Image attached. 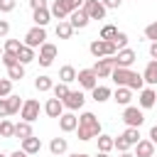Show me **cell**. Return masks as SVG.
Returning a JSON list of instances; mask_svg holds the SVG:
<instances>
[{"label": "cell", "instance_id": "1", "mask_svg": "<svg viewBox=\"0 0 157 157\" xmlns=\"http://www.w3.org/2000/svg\"><path fill=\"white\" fill-rule=\"evenodd\" d=\"M110 78H113L118 86H128V88H132V91H142V88H145L142 74H137V71H132V69H125V66H115L113 74H110Z\"/></svg>", "mask_w": 157, "mask_h": 157}, {"label": "cell", "instance_id": "2", "mask_svg": "<svg viewBox=\"0 0 157 157\" xmlns=\"http://www.w3.org/2000/svg\"><path fill=\"white\" fill-rule=\"evenodd\" d=\"M76 132H78V140H83V142L98 137V135H101V123H98V118H96L91 110L81 113V115H78V128H76Z\"/></svg>", "mask_w": 157, "mask_h": 157}, {"label": "cell", "instance_id": "3", "mask_svg": "<svg viewBox=\"0 0 157 157\" xmlns=\"http://www.w3.org/2000/svg\"><path fill=\"white\" fill-rule=\"evenodd\" d=\"M88 52L96 56V59H101V56H115L118 54V47H115V42H110V39H93L91 44H88Z\"/></svg>", "mask_w": 157, "mask_h": 157}, {"label": "cell", "instance_id": "4", "mask_svg": "<svg viewBox=\"0 0 157 157\" xmlns=\"http://www.w3.org/2000/svg\"><path fill=\"white\" fill-rule=\"evenodd\" d=\"M115 66H118L115 56H101V59H98L91 69L96 71V76H98V78H108V76L113 74V69H115Z\"/></svg>", "mask_w": 157, "mask_h": 157}, {"label": "cell", "instance_id": "5", "mask_svg": "<svg viewBox=\"0 0 157 157\" xmlns=\"http://www.w3.org/2000/svg\"><path fill=\"white\" fill-rule=\"evenodd\" d=\"M123 120H125L128 128H140V125L145 123V113H142V108H137V105H125Z\"/></svg>", "mask_w": 157, "mask_h": 157}, {"label": "cell", "instance_id": "6", "mask_svg": "<svg viewBox=\"0 0 157 157\" xmlns=\"http://www.w3.org/2000/svg\"><path fill=\"white\" fill-rule=\"evenodd\" d=\"M47 42V29L44 27H32V29H27V34H25V44L27 47H32V49H37V47H42Z\"/></svg>", "mask_w": 157, "mask_h": 157}, {"label": "cell", "instance_id": "7", "mask_svg": "<svg viewBox=\"0 0 157 157\" xmlns=\"http://www.w3.org/2000/svg\"><path fill=\"white\" fill-rule=\"evenodd\" d=\"M56 54H59L56 44H52V42H44V44L39 47V56H37V61H39V64L47 69V66H52V64H54Z\"/></svg>", "mask_w": 157, "mask_h": 157}, {"label": "cell", "instance_id": "8", "mask_svg": "<svg viewBox=\"0 0 157 157\" xmlns=\"http://www.w3.org/2000/svg\"><path fill=\"white\" fill-rule=\"evenodd\" d=\"M39 101L37 98H27L25 103H22V110H20V118L22 120H27V123H34L37 118H39Z\"/></svg>", "mask_w": 157, "mask_h": 157}, {"label": "cell", "instance_id": "9", "mask_svg": "<svg viewBox=\"0 0 157 157\" xmlns=\"http://www.w3.org/2000/svg\"><path fill=\"white\" fill-rule=\"evenodd\" d=\"M76 81H78L81 88H88V91H93V88L98 86V76H96L93 69H81V71L76 74Z\"/></svg>", "mask_w": 157, "mask_h": 157}, {"label": "cell", "instance_id": "10", "mask_svg": "<svg viewBox=\"0 0 157 157\" xmlns=\"http://www.w3.org/2000/svg\"><path fill=\"white\" fill-rule=\"evenodd\" d=\"M83 10L88 12L91 20H103L105 12H108V7H105L101 0H86V2H83Z\"/></svg>", "mask_w": 157, "mask_h": 157}, {"label": "cell", "instance_id": "11", "mask_svg": "<svg viewBox=\"0 0 157 157\" xmlns=\"http://www.w3.org/2000/svg\"><path fill=\"white\" fill-rule=\"evenodd\" d=\"M69 22H71L74 29H83V27L91 22V17H88V12H86L83 7H78V10H71V12H69Z\"/></svg>", "mask_w": 157, "mask_h": 157}, {"label": "cell", "instance_id": "12", "mask_svg": "<svg viewBox=\"0 0 157 157\" xmlns=\"http://www.w3.org/2000/svg\"><path fill=\"white\" fill-rule=\"evenodd\" d=\"M140 108L142 110H147V108H155L157 105V91L152 88V86H145L142 91H140Z\"/></svg>", "mask_w": 157, "mask_h": 157}, {"label": "cell", "instance_id": "13", "mask_svg": "<svg viewBox=\"0 0 157 157\" xmlns=\"http://www.w3.org/2000/svg\"><path fill=\"white\" fill-rule=\"evenodd\" d=\"M61 103H64V108H69V110L74 113V110H81V108H83V103H86V96H83L81 91H71V93H69V96H66Z\"/></svg>", "mask_w": 157, "mask_h": 157}, {"label": "cell", "instance_id": "14", "mask_svg": "<svg viewBox=\"0 0 157 157\" xmlns=\"http://www.w3.org/2000/svg\"><path fill=\"white\" fill-rule=\"evenodd\" d=\"M135 59H137V54H135V49H130V47H125V49H118V54H115V61H118V66H125V69H130V66L135 64Z\"/></svg>", "mask_w": 157, "mask_h": 157}, {"label": "cell", "instance_id": "15", "mask_svg": "<svg viewBox=\"0 0 157 157\" xmlns=\"http://www.w3.org/2000/svg\"><path fill=\"white\" fill-rule=\"evenodd\" d=\"M44 113H47L49 118H56V120H59V118L64 115V103H61L59 98H49V101L44 103Z\"/></svg>", "mask_w": 157, "mask_h": 157}, {"label": "cell", "instance_id": "16", "mask_svg": "<svg viewBox=\"0 0 157 157\" xmlns=\"http://www.w3.org/2000/svg\"><path fill=\"white\" fill-rule=\"evenodd\" d=\"M113 101H115L118 105H130V101H132V88L118 86V88L113 91Z\"/></svg>", "mask_w": 157, "mask_h": 157}, {"label": "cell", "instance_id": "17", "mask_svg": "<svg viewBox=\"0 0 157 157\" xmlns=\"http://www.w3.org/2000/svg\"><path fill=\"white\" fill-rule=\"evenodd\" d=\"M59 128H61V132H74V130L78 128V118L69 110V113H64V115L59 118Z\"/></svg>", "mask_w": 157, "mask_h": 157}, {"label": "cell", "instance_id": "18", "mask_svg": "<svg viewBox=\"0 0 157 157\" xmlns=\"http://www.w3.org/2000/svg\"><path fill=\"white\" fill-rule=\"evenodd\" d=\"M49 20H52V12H49V7L32 10V22H34L37 27H47V25H49Z\"/></svg>", "mask_w": 157, "mask_h": 157}, {"label": "cell", "instance_id": "19", "mask_svg": "<svg viewBox=\"0 0 157 157\" xmlns=\"http://www.w3.org/2000/svg\"><path fill=\"white\" fill-rule=\"evenodd\" d=\"M135 157H155V142L152 140H140L135 145Z\"/></svg>", "mask_w": 157, "mask_h": 157}, {"label": "cell", "instance_id": "20", "mask_svg": "<svg viewBox=\"0 0 157 157\" xmlns=\"http://www.w3.org/2000/svg\"><path fill=\"white\" fill-rule=\"evenodd\" d=\"M142 78H145L147 86H157V59L147 61V66H145V71H142Z\"/></svg>", "mask_w": 157, "mask_h": 157}, {"label": "cell", "instance_id": "21", "mask_svg": "<svg viewBox=\"0 0 157 157\" xmlns=\"http://www.w3.org/2000/svg\"><path fill=\"white\" fill-rule=\"evenodd\" d=\"M49 12H52V17H56V20H69V7H66L64 0H54L52 7H49Z\"/></svg>", "mask_w": 157, "mask_h": 157}, {"label": "cell", "instance_id": "22", "mask_svg": "<svg viewBox=\"0 0 157 157\" xmlns=\"http://www.w3.org/2000/svg\"><path fill=\"white\" fill-rule=\"evenodd\" d=\"M22 150H25L27 155H37V152L42 150V140H39V137H34V135H29V137H25V140H22Z\"/></svg>", "mask_w": 157, "mask_h": 157}, {"label": "cell", "instance_id": "23", "mask_svg": "<svg viewBox=\"0 0 157 157\" xmlns=\"http://www.w3.org/2000/svg\"><path fill=\"white\" fill-rule=\"evenodd\" d=\"M54 32H56V37H59V39H71V34H74V27H71V22H69V20H59Z\"/></svg>", "mask_w": 157, "mask_h": 157}, {"label": "cell", "instance_id": "24", "mask_svg": "<svg viewBox=\"0 0 157 157\" xmlns=\"http://www.w3.org/2000/svg\"><path fill=\"white\" fill-rule=\"evenodd\" d=\"M91 96H93L96 103H105L108 98H113V91H110L108 86H96V88L91 91Z\"/></svg>", "mask_w": 157, "mask_h": 157}, {"label": "cell", "instance_id": "25", "mask_svg": "<svg viewBox=\"0 0 157 157\" xmlns=\"http://www.w3.org/2000/svg\"><path fill=\"white\" fill-rule=\"evenodd\" d=\"M98 140V152H110V150H115V137L113 135H98L96 137Z\"/></svg>", "mask_w": 157, "mask_h": 157}, {"label": "cell", "instance_id": "26", "mask_svg": "<svg viewBox=\"0 0 157 157\" xmlns=\"http://www.w3.org/2000/svg\"><path fill=\"white\" fill-rule=\"evenodd\" d=\"M49 150H52V155H64V152L69 150V142H66V137H52V142H49Z\"/></svg>", "mask_w": 157, "mask_h": 157}, {"label": "cell", "instance_id": "27", "mask_svg": "<svg viewBox=\"0 0 157 157\" xmlns=\"http://www.w3.org/2000/svg\"><path fill=\"white\" fill-rule=\"evenodd\" d=\"M76 69L71 66V64H66V66H61L59 69V81H64V83H71V81H76Z\"/></svg>", "mask_w": 157, "mask_h": 157}, {"label": "cell", "instance_id": "28", "mask_svg": "<svg viewBox=\"0 0 157 157\" xmlns=\"http://www.w3.org/2000/svg\"><path fill=\"white\" fill-rule=\"evenodd\" d=\"M34 88H37L39 93H47V91H52V88H54V81H52V76H37V78H34Z\"/></svg>", "mask_w": 157, "mask_h": 157}, {"label": "cell", "instance_id": "29", "mask_svg": "<svg viewBox=\"0 0 157 157\" xmlns=\"http://www.w3.org/2000/svg\"><path fill=\"white\" fill-rule=\"evenodd\" d=\"M29 135H32V123H27V120L15 123V137L25 140V137H29Z\"/></svg>", "mask_w": 157, "mask_h": 157}, {"label": "cell", "instance_id": "30", "mask_svg": "<svg viewBox=\"0 0 157 157\" xmlns=\"http://www.w3.org/2000/svg\"><path fill=\"white\" fill-rule=\"evenodd\" d=\"M7 78L10 81H20V78H25V64H15V66H7Z\"/></svg>", "mask_w": 157, "mask_h": 157}, {"label": "cell", "instance_id": "31", "mask_svg": "<svg viewBox=\"0 0 157 157\" xmlns=\"http://www.w3.org/2000/svg\"><path fill=\"white\" fill-rule=\"evenodd\" d=\"M20 64H29V61H34L37 59V54H34V49L32 47H27V44H22V49H20Z\"/></svg>", "mask_w": 157, "mask_h": 157}, {"label": "cell", "instance_id": "32", "mask_svg": "<svg viewBox=\"0 0 157 157\" xmlns=\"http://www.w3.org/2000/svg\"><path fill=\"white\" fill-rule=\"evenodd\" d=\"M52 93H54V98H59V101H64L69 93H71V88H69V83H64V81H59V83H54V88H52Z\"/></svg>", "mask_w": 157, "mask_h": 157}, {"label": "cell", "instance_id": "33", "mask_svg": "<svg viewBox=\"0 0 157 157\" xmlns=\"http://www.w3.org/2000/svg\"><path fill=\"white\" fill-rule=\"evenodd\" d=\"M0 137H15V123L2 118L0 120Z\"/></svg>", "mask_w": 157, "mask_h": 157}, {"label": "cell", "instance_id": "34", "mask_svg": "<svg viewBox=\"0 0 157 157\" xmlns=\"http://www.w3.org/2000/svg\"><path fill=\"white\" fill-rule=\"evenodd\" d=\"M22 103H25V101H22L20 96H12V93H10V96H7V108H10V115L20 113V110H22Z\"/></svg>", "mask_w": 157, "mask_h": 157}, {"label": "cell", "instance_id": "35", "mask_svg": "<svg viewBox=\"0 0 157 157\" xmlns=\"http://www.w3.org/2000/svg\"><path fill=\"white\" fill-rule=\"evenodd\" d=\"M123 137L130 142V145H137L142 137H140V128H125V132H123Z\"/></svg>", "mask_w": 157, "mask_h": 157}, {"label": "cell", "instance_id": "36", "mask_svg": "<svg viewBox=\"0 0 157 157\" xmlns=\"http://www.w3.org/2000/svg\"><path fill=\"white\" fill-rule=\"evenodd\" d=\"M115 34H118V27H115V25H103V29H101V34H98V37H101V39H110V42H113V39H115Z\"/></svg>", "mask_w": 157, "mask_h": 157}, {"label": "cell", "instance_id": "37", "mask_svg": "<svg viewBox=\"0 0 157 157\" xmlns=\"http://www.w3.org/2000/svg\"><path fill=\"white\" fill-rule=\"evenodd\" d=\"M5 52H10V54H20V49H22V42L20 39H5V47H2Z\"/></svg>", "mask_w": 157, "mask_h": 157}, {"label": "cell", "instance_id": "38", "mask_svg": "<svg viewBox=\"0 0 157 157\" xmlns=\"http://www.w3.org/2000/svg\"><path fill=\"white\" fill-rule=\"evenodd\" d=\"M12 91V81L10 78H0V98H7Z\"/></svg>", "mask_w": 157, "mask_h": 157}, {"label": "cell", "instance_id": "39", "mask_svg": "<svg viewBox=\"0 0 157 157\" xmlns=\"http://www.w3.org/2000/svg\"><path fill=\"white\" fill-rule=\"evenodd\" d=\"M130 147H132V145H130L123 135H120V137H115V150H118V152H130Z\"/></svg>", "mask_w": 157, "mask_h": 157}, {"label": "cell", "instance_id": "40", "mask_svg": "<svg viewBox=\"0 0 157 157\" xmlns=\"http://www.w3.org/2000/svg\"><path fill=\"white\" fill-rule=\"evenodd\" d=\"M145 37H147V39H152V42H157V20H155V22H150V25L145 27Z\"/></svg>", "mask_w": 157, "mask_h": 157}, {"label": "cell", "instance_id": "41", "mask_svg": "<svg viewBox=\"0 0 157 157\" xmlns=\"http://www.w3.org/2000/svg\"><path fill=\"white\" fill-rule=\"evenodd\" d=\"M113 42H115V47H118V49H125V47H128V34L118 29V34H115V39H113Z\"/></svg>", "mask_w": 157, "mask_h": 157}, {"label": "cell", "instance_id": "42", "mask_svg": "<svg viewBox=\"0 0 157 157\" xmlns=\"http://www.w3.org/2000/svg\"><path fill=\"white\" fill-rule=\"evenodd\" d=\"M0 61H2V64H5V66H15V64H17V61H20V56H17V54H10V52H5V54H2V59H0Z\"/></svg>", "mask_w": 157, "mask_h": 157}, {"label": "cell", "instance_id": "43", "mask_svg": "<svg viewBox=\"0 0 157 157\" xmlns=\"http://www.w3.org/2000/svg\"><path fill=\"white\" fill-rule=\"evenodd\" d=\"M17 0H0V12H12Z\"/></svg>", "mask_w": 157, "mask_h": 157}, {"label": "cell", "instance_id": "44", "mask_svg": "<svg viewBox=\"0 0 157 157\" xmlns=\"http://www.w3.org/2000/svg\"><path fill=\"white\" fill-rule=\"evenodd\" d=\"M64 2H66L69 12H71V10H78V7H83V2H86V0H64Z\"/></svg>", "mask_w": 157, "mask_h": 157}, {"label": "cell", "instance_id": "45", "mask_svg": "<svg viewBox=\"0 0 157 157\" xmlns=\"http://www.w3.org/2000/svg\"><path fill=\"white\" fill-rule=\"evenodd\" d=\"M10 108H7V98H0V118H7Z\"/></svg>", "mask_w": 157, "mask_h": 157}, {"label": "cell", "instance_id": "46", "mask_svg": "<svg viewBox=\"0 0 157 157\" xmlns=\"http://www.w3.org/2000/svg\"><path fill=\"white\" fill-rule=\"evenodd\" d=\"M7 34H10V22L0 20V37H7Z\"/></svg>", "mask_w": 157, "mask_h": 157}, {"label": "cell", "instance_id": "47", "mask_svg": "<svg viewBox=\"0 0 157 157\" xmlns=\"http://www.w3.org/2000/svg\"><path fill=\"white\" fill-rule=\"evenodd\" d=\"M101 2H103V5H105V7H108V10H118V7H120V2H123V0H101Z\"/></svg>", "mask_w": 157, "mask_h": 157}, {"label": "cell", "instance_id": "48", "mask_svg": "<svg viewBox=\"0 0 157 157\" xmlns=\"http://www.w3.org/2000/svg\"><path fill=\"white\" fill-rule=\"evenodd\" d=\"M29 7H32V10H39V7H47V0H29Z\"/></svg>", "mask_w": 157, "mask_h": 157}, {"label": "cell", "instance_id": "49", "mask_svg": "<svg viewBox=\"0 0 157 157\" xmlns=\"http://www.w3.org/2000/svg\"><path fill=\"white\" fill-rule=\"evenodd\" d=\"M150 140L157 145V125H152V128H150Z\"/></svg>", "mask_w": 157, "mask_h": 157}, {"label": "cell", "instance_id": "50", "mask_svg": "<svg viewBox=\"0 0 157 157\" xmlns=\"http://www.w3.org/2000/svg\"><path fill=\"white\" fill-rule=\"evenodd\" d=\"M10 157H32V155H27V152H25V150L20 147V150H15V152H12Z\"/></svg>", "mask_w": 157, "mask_h": 157}, {"label": "cell", "instance_id": "51", "mask_svg": "<svg viewBox=\"0 0 157 157\" xmlns=\"http://www.w3.org/2000/svg\"><path fill=\"white\" fill-rule=\"evenodd\" d=\"M150 56H152V59H157V42H152V44H150Z\"/></svg>", "mask_w": 157, "mask_h": 157}, {"label": "cell", "instance_id": "52", "mask_svg": "<svg viewBox=\"0 0 157 157\" xmlns=\"http://www.w3.org/2000/svg\"><path fill=\"white\" fill-rule=\"evenodd\" d=\"M120 157H135L132 152H120Z\"/></svg>", "mask_w": 157, "mask_h": 157}, {"label": "cell", "instance_id": "53", "mask_svg": "<svg viewBox=\"0 0 157 157\" xmlns=\"http://www.w3.org/2000/svg\"><path fill=\"white\" fill-rule=\"evenodd\" d=\"M69 157H86L83 152H74V155H69Z\"/></svg>", "mask_w": 157, "mask_h": 157}, {"label": "cell", "instance_id": "54", "mask_svg": "<svg viewBox=\"0 0 157 157\" xmlns=\"http://www.w3.org/2000/svg\"><path fill=\"white\" fill-rule=\"evenodd\" d=\"M96 157H108V152H98V155H96Z\"/></svg>", "mask_w": 157, "mask_h": 157}, {"label": "cell", "instance_id": "55", "mask_svg": "<svg viewBox=\"0 0 157 157\" xmlns=\"http://www.w3.org/2000/svg\"><path fill=\"white\" fill-rule=\"evenodd\" d=\"M2 54H5V49H0V59H2Z\"/></svg>", "mask_w": 157, "mask_h": 157}, {"label": "cell", "instance_id": "56", "mask_svg": "<svg viewBox=\"0 0 157 157\" xmlns=\"http://www.w3.org/2000/svg\"><path fill=\"white\" fill-rule=\"evenodd\" d=\"M0 157H7V155H2V152H0Z\"/></svg>", "mask_w": 157, "mask_h": 157}, {"label": "cell", "instance_id": "57", "mask_svg": "<svg viewBox=\"0 0 157 157\" xmlns=\"http://www.w3.org/2000/svg\"><path fill=\"white\" fill-rule=\"evenodd\" d=\"M155 108H157V105H155Z\"/></svg>", "mask_w": 157, "mask_h": 157}, {"label": "cell", "instance_id": "58", "mask_svg": "<svg viewBox=\"0 0 157 157\" xmlns=\"http://www.w3.org/2000/svg\"><path fill=\"white\" fill-rule=\"evenodd\" d=\"M86 157H88V155H86Z\"/></svg>", "mask_w": 157, "mask_h": 157}]
</instances>
